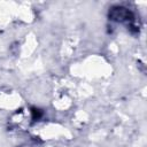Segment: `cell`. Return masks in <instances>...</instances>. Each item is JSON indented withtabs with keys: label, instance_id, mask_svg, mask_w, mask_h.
<instances>
[{
	"label": "cell",
	"instance_id": "cell-1",
	"mask_svg": "<svg viewBox=\"0 0 147 147\" xmlns=\"http://www.w3.org/2000/svg\"><path fill=\"white\" fill-rule=\"evenodd\" d=\"M109 18L117 23H125L129 28H137L133 13L125 7L122 6L111 7V9L109 10Z\"/></svg>",
	"mask_w": 147,
	"mask_h": 147
}]
</instances>
